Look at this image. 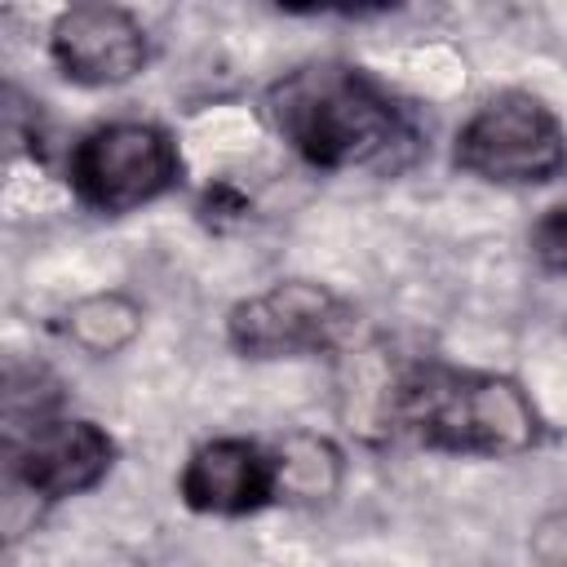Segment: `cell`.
I'll return each instance as SVG.
<instances>
[{
    "label": "cell",
    "mask_w": 567,
    "mask_h": 567,
    "mask_svg": "<svg viewBox=\"0 0 567 567\" xmlns=\"http://www.w3.org/2000/svg\"><path fill=\"white\" fill-rule=\"evenodd\" d=\"M275 443L279 456V505L288 509H319L332 505L346 487V452L337 439L319 430H288Z\"/></svg>",
    "instance_id": "10"
},
{
    "label": "cell",
    "mask_w": 567,
    "mask_h": 567,
    "mask_svg": "<svg viewBox=\"0 0 567 567\" xmlns=\"http://www.w3.org/2000/svg\"><path fill=\"white\" fill-rule=\"evenodd\" d=\"M261 115L284 151L323 177H403L430 128L416 106L350 58H306L261 89Z\"/></svg>",
    "instance_id": "1"
},
{
    "label": "cell",
    "mask_w": 567,
    "mask_h": 567,
    "mask_svg": "<svg viewBox=\"0 0 567 567\" xmlns=\"http://www.w3.org/2000/svg\"><path fill=\"white\" fill-rule=\"evenodd\" d=\"M452 168L483 186L532 190L567 177V124L536 89L487 93L452 133Z\"/></svg>",
    "instance_id": "4"
},
{
    "label": "cell",
    "mask_w": 567,
    "mask_h": 567,
    "mask_svg": "<svg viewBox=\"0 0 567 567\" xmlns=\"http://www.w3.org/2000/svg\"><path fill=\"white\" fill-rule=\"evenodd\" d=\"M527 248H532V261H536L545 275L567 279V204H554V208H545V213L532 221Z\"/></svg>",
    "instance_id": "11"
},
{
    "label": "cell",
    "mask_w": 567,
    "mask_h": 567,
    "mask_svg": "<svg viewBox=\"0 0 567 567\" xmlns=\"http://www.w3.org/2000/svg\"><path fill=\"white\" fill-rule=\"evenodd\" d=\"M44 58L66 84L102 93L146 75L155 44L146 22L133 9L111 0H80L53 13L44 31Z\"/></svg>",
    "instance_id": "7"
},
{
    "label": "cell",
    "mask_w": 567,
    "mask_h": 567,
    "mask_svg": "<svg viewBox=\"0 0 567 567\" xmlns=\"http://www.w3.org/2000/svg\"><path fill=\"white\" fill-rule=\"evenodd\" d=\"M385 425L425 452L461 461H514L549 443V421L518 377L447 359H416L394 372Z\"/></svg>",
    "instance_id": "2"
},
{
    "label": "cell",
    "mask_w": 567,
    "mask_h": 567,
    "mask_svg": "<svg viewBox=\"0 0 567 567\" xmlns=\"http://www.w3.org/2000/svg\"><path fill=\"white\" fill-rule=\"evenodd\" d=\"M62 182L75 208L115 221L182 190L186 155L168 124L142 115H115L89 124L66 146Z\"/></svg>",
    "instance_id": "3"
},
{
    "label": "cell",
    "mask_w": 567,
    "mask_h": 567,
    "mask_svg": "<svg viewBox=\"0 0 567 567\" xmlns=\"http://www.w3.org/2000/svg\"><path fill=\"white\" fill-rule=\"evenodd\" d=\"M177 501L199 518H252L279 505V456L270 439L208 434L173 478Z\"/></svg>",
    "instance_id": "8"
},
{
    "label": "cell",
    "mask_w": 567,
    "mask_h": 567,
    "mask_svg": "<svg viewBox=\"0 0 567 567\" xmlns=\"http://www.w3.org/2000/svg\"><path fill=\"white\" fill-rule=\"evenodd\" d=\"M53 332L89 359H115L146 332V306L124 288H97L53 315Z\"/></svg>",
    "instance_id": "9"
},
{
    "label": "cell",
    "mask_w": 567,
    "mask_h": 567,
    "mask_svg": "<svg viewBox=\"0 0 567 567\" xmlns=\"http://www.w3.org/2000/svg\"><path fill=\"white\" fill-rule=\"evenodd\" d=\"M359 310L323 279L288 275L226 306L221 341L248 363H292L337 354L354 337Z\"/></svg>",
    "instance_id": "5"
},
{
    "label": "cell",
    "mask_w": 567,
    "mask_h": 567,
    "mask_svg": "<svg viewBox=\"0 0 567 567\" xmlns=\"http://www.w3.org/2000/svg\"><path fill=\"white\" fill-rule=\"evenodd\" d=\"M120 465V439L75 412H49L40 421L4 430V478L35 514L97 492Z\"/></svg>",
    "instance_id": "6"
},
{
    "label": "cell",
    "mask_w": 567,
    "mask_h": 567,
    "mask_svg": "<svg viewBox=\"0 0 567 567\" xmlns=\"http://www.w3.org/2000/svg\"><path fill=\"white\" fill-rule=\"evenodd\" d=\"M532 567H567V505L545 509L527 532Z\"/></svg>",
    "instance_id": "12"
}]
</instances>
